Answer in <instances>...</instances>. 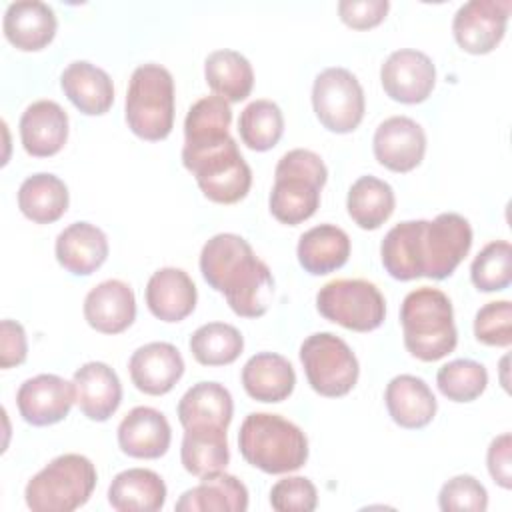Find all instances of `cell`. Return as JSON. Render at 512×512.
<instances>
[{
    "mask_svg": "<svg viewBox=\"0 0 512 512\" xmlns=\"http://www.w3.org/2000/svg\"><path fill=\"white\" fill-rule=\"evenodd\" d=\"M472 246V226L458 212L434 220H406L388 230L380 244L386 272L396 280L448 278Z\"/></svg>",
    "mask_w": 512,
    "mask_h": 512,
    "instance_id": "1",
    "label": "cell"
},
{
    "mask_svg": "<svg viewBox=\"0 0 512 512\" xmlns=\"http://www.w3.org/2000/svg\"><path fill=\"white\" fill-rule=\"evenodd\" d=\"M200 272L210 288L224 294L234 314L244 318L266 314L274 296V278L242 236L222 232L206 240Z\"/></svg>",
    "mask_w": 512,
    "mask_h": 512,
    "instance_id": "2",
    "label": "cell"
},
{
    "mask_svg": "<svg viewBox=\"0 0 512 512\" xmlns=\"http://www.w3.org/2000/svg\"><path fill=\"white\" fill-rule=\"evenodd\" d=\"M400 324L406 350L422 362H436L458 344L452 302L438 288L408 292L400 306Z\"/></svg>",
    "mask_w": 512,
    "mask_h": 512,
    "instance_id": "3",
    "label": "cell"
},
{
    "mask_svg": "<svg viewBox=\"0 0 512 512\" xmlns=\"http://www.w3.org/2000/svg\"><path fill=\"white\" fill-rule=\"evenodd\" d=\"M238 448L248 464L266 474H286L308 460V438L300 426L270 412H252L238 430Z\"/></svg>",
    "mask_w": 512,
    "mask_h": 512,
    "instance_id": "4",
    "label": "cell"
},
{
    "mask_svg": "<svg viewBox=\"0 0 512 512\" xmlns=\"http://www.w3.org/2000/svg\"><path fill=\"white\" fill-rule=\"evenodd\" d=\"M328 180L322 158L306 148L288 150L276 164L274 186L268 198L272 216L288 226H296L320 206V190Z\"/></svg>",
    "mask_w": 512,
    "mask_h": 512,
    "instance_id": "5",
    "label": "cell"
},
{
    "mask_svg": "<svg viewBox=\"0 0 512 512\" xmlns=\"http://www.w3.org/2000/svg\"><path fill=\"white\" fill-rule=\"evenodd\" d=\"M182 164L196 178L202 194L216 204H236L252 186V170L230 134L210 142L184 144Z\"/></svg>",
    "mask_w": 512,
    "mask_h": 512,
    "instance_id": "6",
    "label": "cell"
},
{
    "mask_svg": "<svg viewBox=\"0 0 512 512\" xmlns=\"http://www.w3.org/2000/svg\"><path fill=\"white\" fill-rule=\"evenodd\" d=\"M96 468L82 454H62L50 460L24 490L32 512H72L88 502L96 488Z\"/></svg>",
    "mask_w": 512,
    "mask_h": 512,
    "instance_id": "7",
    "label": "cell"
},
{
    "mask_svg": "<svg viewBox=\"0 0 512 512\" xmlns=\"http://www.w3.org/2000/svg\"><path fill=\"white\" fill-rule=\"evenodd\" d=\"M124 116L128 128L142 140L158 142L172 132L174 78L168 68L148 62L132 72Z\"/></svg>",
    "mask_w": 512,
    "mask_h": 512,
    "instance_id": "8",
    "label": "cell"
},
{
    "mask_svg": "<svg viewBox=\"0 0 512 512\" xmlns=\"http://www.w3.org/2000/svg\"><path fill=\"white\" fill-rule=\"evenodd\" d=\"M300 362L308 384L320 396H346L358 382V358L352 348L332 332L310 334L300 346Z\"/></svg>",
    "mask_w": 512,
    "mask_h": 512,
    "instance_id": "9",
    "label": "cell"
},
{
    "mask_svg": "<svg viewBox=\"0 0 512 512\" xmlns=\"http://www.w3.org/2000/svg\"><path fill=\"white\" fill-rule=\"evenodd\" d=\"M316 308L326 320L354 332L376 330L386 316L382 292L362 278L326 282L316 294Z\"/></svg>",
    "mask_w": 512,
    "mask_h": 512,
    "instance_id": "10",
    "label": "cell"
},
{
    "mask_svg": "<svg viewBox=\"0 0 512 512\" xmlns=\"http://www.w3.org/2000/svg\"><path fill=\"white\" fill-rule=\"evenodd\" d=\"M312 108L326 130L336 134L354 132L364 118V90L350 70L342 66L326 68L314 78Z\"/></svg>",
    "mask_w": 512,
    "mask_h": 512,
    "instance_id": "11",
    "label": "cell"
},
{
    "mask_svg": "<svg viewBox=\"0 0 512 512\" xmlns=\"http://www.w3.org/2000/svg\"><path fill=\"white\" fill-rule=\"evenodd\" d=\"M510 0H470L462 4L452 20L458 46L470 54H488L504 38Z\"/></svg>",
    "mask_w": 512,
    "mask_h": 512,
    "instance_id": "12",
    "label": "cell"
},
{
    "mask_svg": "<svg viewBox=\"0 0 512 512\" xmlns=\"http://www.w3.org/2000/svg\"><path fill=\"white\" fill-rule=\"evenodd\" d=\"M380 82L392 100L420 104L434 90L436 66L428 54L414 48H400L384 60Z\"/></svg>",
    "mask_w": 512,
    "mask_h": 512,
    "instance_id": "13",
    "label": "cell"
},
{
    "mask_svg": "<svg viewBox=\"0 0 512 512\" xmlns=\"http://www.w3.org/2000/svg\"><path fill=\"white\" fill-rule=\"evenodd\" d=\"M76 402L74 384L58 374H38L24 380L16 392L18 412L32 426L62 422Z\"/></svg>",
    "mask_w": 512,
    "mask_h": 512,
    "instance_id": "14",
    "label": "cell"
},
{
    "mask_svg": "<svg viewBox=\"0 0 512 512\" xmlns=\"http://www.w3.org/2000/svg\"><path fill=\"white\" fill-rule=\"evenodd\" d=\"M376 160L392 172L414 170L426 152L424 128L408 116H390L378 124L372 140Z\"/></svg>",
    "mask_w": 512,
    "mask_h": 512,
    "instance_id": "15",
    "label": "cell"
},
{
    "mask_svg": "<svg viewBox=\"0 0 512 512\" xmlns=\"http://www.w3.org/2000/svg\"><path fill=\"white\" fill-rule=\"evenodd\" d=\"M128 372L140 392L162 396L182 378L184 358L170 342H150L132 352Z\"/></svg>",
    "mask_w": 512,
    "mask_h": 512,
    "instance_id": "16",
    "label": "cell"
},
{
    "mask_svg": "<svg viewBox=\"0 0 512 512\" xmlns=\"http://www.w3.org/2000/svg\"><path fill=\"white\" fill-rule=\"evenodd\" d=\"M20 140L36 158L58 154L68 140V114L54 100H36L20 116Z\"/></svg>",
    "mask_w": 512,
    "mask_h": 512,
    "instance_id": "17",
    "label": "cell"
},
{
    "mask_svg": "<svg viewBox=\"0 0 512 512\" xmlns=\"http://www.w3.org/2000/svg\"><path fill=\"white\" fill-rule=\"evenodd\" d=\"M72 384L80 412L94 422H106L122 402L120 378L104 362L82 364L74 372Z\"/></svg>",
    "mask_w": 512,
    "mask_h": 512,
    "instance_id": "18",
    "label": "cell"
},
{
    "mask_svg": "<svg viewBox=\"0 0 512 512\" xmlns=\"http://www.w3.org/2000/svg\"><path fill=\"white\" fill-rule=\"evenodd\" d=\"M172 430L166 416L150 406L132 408L118 424V446L132 458L154 460L168 452Z\"/></svg>",
    "mask_w": 512,
    "mask_h": 512,
    "instance_id": "19",
    "label": "cell"
},
{
    "mask_svg": "<svg viewBox=\"0 0 512 512\" xmlns=\"http://www.w3.org/2000/svg\"><path fill=\"white\" fill-rule=\"evenodd\" d=\"M86 322L102 334H120L136 318V298L122 280H104L84 298Z\"/></svg>",
    "mask_w": 512,
    "mask_h": 512,
    "instance_id": "20",
    "label": "cell"
},
{
    "mask_svg": "<svg viewBox=\"0 0 512 512\" xmlns=\"http://www.w3.org/2000/svg\"><path fill=\"white\" fill-rule=\"evenodd\" d=\"M58 20L54 10L40 0H20L8 4L2 20L6 40L24 52L46 48L56 36Z\"/></svg>",
    "mask_w": 512,
    "mask_h": 512,
    "instance_id": "21",
    "label": "cell"
},
{
    "mask_svg": "<svg viewBox=\"0 0 512 512\" xmlns=\"http://www.w3.org/2000/svg\"><path fill=\"white\" fill-rule=\"evenodd\" d=\"M54 252L64 270L76 276H88L106 262L108 238L90 222H74L58 234Z\"/></svg>",
    "mask_w": 512,
    "mask_h": 512,
    "instance_id": "22",
    "label": "cell"
},
{
    "mask_svg": "<svg viewBox=\"0 0 512 512\" xmlns=\"http://www.w3.org/2000/svg\"><path fill=\"white\" fill-rule=\"evenodd\" d=\"M196 298V286L182 268H160L146 284L148 310L162 322H180L190 316Z\"/></svg>",
    "mask_w": 512,
    "mask_h": 512,
    "instance_id": "23",
    "label": "cell"
},
{
    "mask_svg": "<svg viewBox=\"0 0 512 512\" xmlns=\"http://www.w3.org/2000/svg\"><path fill=\"white\" fill-rule=\"evenodd\" d=\"M60 86L66 98L86 116L106 114L114 102L112 78L86 60L70 62L60 76Z\"/></svg>",
    "mask_w": 512,
    "mask_h": 512,
    "instance_id": "24",
    "label": "cell"
},
{
    "mask_svg": "<svg viewBox=\"0 0 512 512\" xmlns=\"http://www.w3.org/2000/svg\"><path fill=\"white\" fill-rule=\"evenodd\" d=\"M390 418L408 430L424 428L436 416V398L430 386L412 374L394 376L384 392Z\"/></svg>",
    "mask_w": 512,
    "mask_h": 512,
    "instance_id": "25",
    "label": "cell"
},
{
    "mask_svg": "<svg viewBox=\"0 0 512 512\" xmlns=\"http://www.w3.org/2000/svg\"><path fill=\"white\" fill-rule=\"evenodd\" d=\"M182 428H222L232 422L234 402L218 382H198L184 392L176 408Z\"/></svg>",
    "mask_w": 512,
    "mask_h": 512,
    "instance_id": "26",
    "label": "cell"
},
{
    "mask_svg": "<svg viewBox=\"0 0 512 512\" xmlns=\"http://www.w3.org/2000/svg\"><path fill=\"white\" fill-rule=\"evenodd\" d=\"M242 386L258 402H282L296 386V372L284 356L258 352L242 368Z\"/></svg>",
    "mask_w": 512,
    "mask_h": 512,
    "instance_id": "27",
    "label": "cell"
},
{
    "mask_svg": "<svg viewBox=\"0 0 512 512\" xmlns=\"http://www.w3.org/2000/svg\"><path fill=\"white\" fill-rule=\"evenodd\" d=\"M178 512H244L248 508V490L224 470L202 476V482L186 490L176 506Z\"/></svg>",
    "mask_w": 512,
    "mask_h": 512,
    "instance_id": "28",
    "label": "cell"
},
{
    "mask_svg": "<svg viewBox=\"0 0 512 512\" xmlns=\"http://www.w3.org/2000/svg\"><path fill=\"white\" fill-rule=\"evenodd\" d=\"M108 502L118 512H156L166 502V484L154 470L128 468L112 478Z\"/></svg>",
    "mask_w": 512,
    "mask_h": 512,
    "instance_id": "29",
    "label": "cell"
},
{
    "mask_svg": "<svg viewBox=\"0 0 512 512\" xmlns=\"http://www.w3.org/2000/svg\"><path fill=\"white\" fill-rule=\"evenodd\" d=\"M296 254L306 272L314 276L330 274L348 262L350 238L334 224H320L300 236Z\"/></svg>",
    "mask_w": 512,
    "mask_h": 512,
    "instance_id": "30",
    "label": "cell"
},
{
    "mask_svg": "<svg viewBox=\"0 0 512 512\" xmlns=\"http://www.w3.org/2000/svg\"><path fill=\"white\" fill-rule=\"evenodd\" d=\"M68 202V186L50 172L28 176L18 188V208L36 224H52L60 220L68 210Z\"/></svg>",
    "mask_w": 512,
    "mask_h": 512,
    "instance_id": "31",
    "label": "cell"
},
{
    "mask_svg": "<svg viewBox=\"0 0 512 512\" xmlns=\"http://www.w3.org/2000/svg\"><path fill=\"white\" fill-rule=\"evenodd\" d=\"M204 78L216 96L226 102H242L254 86V70L246 56L236 50L222 48L208 54L204 62Z\"/></svg>",
    "mask_w": 512,
    "mask_h": 512,
    "instance_id": "32",
    "label": "cell"
},
{
    "mask_svg": "<svg viewBox=\"0 0 512 512\" xmlns=\"http://www.w3.org/2000/svg\"><path fill=\"white\" fill-rule=\"evenodd\" d=\"M394 206L392 186L376 176H360L348 190V214L362 230L380 228L392 216Z\"/></svg>",
    "mask_w": 512,
    "mask_h": 512,
    "instance_id": "33",
    "label": "cell"
},
{
    "mask_svg": "<svg viewBox=\"0 0 512 512\" xmlns=\"http://www.w3.org/2000/svg\"><path fill=\"white\" fill-rule=\"evenodd\" d=\"M180 460L186 472L200 478L224 470L230 460L226 430L186 428L180 446Z\"/></svg>",
    "mask_w": 512,
    "mask_h": 512,
    "instance_id": "34",
    "label": "cell"
},
{
    "mask_svg": "<svg viewBox=\"0 0 512 512\" xmlns=\"http://www.w3.org/2000/svg\"><path fill=\"white\" fill-rule=\"evenodd\" d=\"M190 352L204 366L232 364L244 348V338L238 328L226 322H208L190 336Z\"/></svg>",
    "mask_w": 512,
    "mask_h": 512,
    "instance_id": "35",
    "label": "cell"
},
{
    "mask_svg": "<svg viewBox=\"0 0 512 512\" xmlns=\"http://www.w3.org/2000/svg\"><path fill=\"white\" fill-rule=\"evenodd\" d=\"M238 132L250 150L266 152L274 148L284 132V116L280 106L264 98L250 102L238 118Z\"/></svg>",
    "mask_w": 512,
    "mask_h": 512,
    "instance_id": "36",
    "label": "cell"
},
{
    "mask_svg": "<svg viewBox=\"0 0 512 512\" xmlns=\"http://www.w3.org/2000/svg\"><path fill=\"white\" fill-rule=\"evenodd\" d=\"M232 122L230 102L220 96L196 100L184 118V144H200L228 136Z\"/></svg>",
    "mask_w": 512,
    "mask_h": 512,
    "instance_id": "37",
    "label": "cell"
},
{
    "mask_svg": "<svg viewBox=\"0 0 512 512\" xmlns=\"http://www.w3.org/2000/svg\"><path fill=\"white\" fill-rule=\"evenodd\" d=\"M438 390L452 402H472L488 386L486 368L470 358H458L440 366L436 374Z\"/></svg>",
    "mask_w": 512,
    "mask_h": 512,
    "instance_id": "38",
    "label": "cell"
},
{
    "mask_svg": "<svg viewBox=\"0 0 512 512\" xmlns=\"http://www.w3.org/2000/svg\"><path fill=\"white\" fill-rule=\"evenodd\" d=\"M472 284L480 292H498L512 282V246L508 240L486 244L470 266Z\"/></svg>",
    "mask_w": 512,
    "mask_h": 512,
    "instance_id": "39",
    "label": "cell"
},
{
    "mask_svg": "<svg viewBox=\"0 0 512 512\" xmlns=\"http://www.w3.org/2000/svg\"><path fill=\"white\" fill-rule=\"evenodd\" d=\"M438 506L444 512H484L488 508V492L474 476L458 474L440 488Z\"/></svg>",
    "mask_w": 512,
    "mask_h": 512,
    "instance_id": "40",
    "label": "cell"
},
{
    "mask_svg": "<svg viewBox=\"0 0 512 512\" xmlns=\"http://www.w3.org/2000/svg\"><path fill=\"white\" fill-rule=\"evenodd\" d=\"M474 336L486 346L512 344V304L508 300L488 302L474 316Z\"/></svg>",
    "mask_w": 512,
    "mask_h": 512,
    "instance_id": "41",
    "label": "cell"
},
{
    "mask_svg": "<svg viewBox=\"0 0 512 512\" xmlns=\"http://www.w3.org/2000/svg\"><path fill=\"white\" fill-rule=\"evenodd\" d=\"M270 506L278 512H312L318 506L316 486L304 476H286L272 486Z\"/></svg>",
    "mask_w": 512,
    "mask_h": 512,
    "instance_id": "42",
    "label": "cell"
},
{
    "mask_svg": "<svg viewBox=\"0 0 512 512\" xmlns=\"http://www.w3.org/2000/svg\"><path fill=\"white\" fill-rule=\"evenodd\" d=\"M390 8L388 0H342L338 14L342 22L354 30H368L378 26Z\"/></svg>",
    "mask_w": 512,
    "mask_h": 512,
    "instance_id": "43",
    "label": "cell"
},
{
    "mask_svg": "<svg viewBox=\"0 0 512 512\" xmlns=\"http://www.w3.org/2000/svg\"><path fill=\"white\" fill-rule=\"evenodd\" d=\"M28 356V340L20 322L2 320L0 322V368L8 370L18 366Z\"/></svg>",
    "mask_w": 512,
    "mask_h": 512,
    "instance_id": "44",
    "label": "cell"
},
{
    "mask_svg": "<svg viewBox=\"0 0 512 512\" xmlns=\"http://www.w3.org/2000/svg\"><path fill=\"white\" fill-rule=\"evenodd\" d=\"M510 448H512V438L508 432L496 436L486 452V462H488V472L492 480L502 486L504 490H510L512 486V464H510Z\"/></svg>",
    "mask_w": 512,
    "mask_h": 512,
    "instance_id": "45",
    "label": "cell"
}]
</instances>
